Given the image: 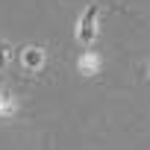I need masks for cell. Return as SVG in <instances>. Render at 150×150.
I'll return each instance as SVG.
<instances>
[{"instance_id":"3","label":"cell","mask_w":150,"mask_h":150,"mask_svg":"<svg viewBox=\"0 0 150 150\" xmlns=\"http://www.w3.org/2000/svg\"><path fill=\"white\" fill-rule=\"evenodd\" d=\"M80 71L86 74V77H94V74L100 71V56H97L94 50L83 53V56H80Z\"/></svg>"},{"instance_id":"4","label":"cell","mask_w":150,"mask_h":150,"mask_svg":"<svg viewBox=\"0 0 150 150\" xmlns=\"http://www.w3.org/2000/svg\"><path fill=\"white\" fill-rule=\"evenodd\" d=\"M15 112V100L9 94H0V115H12Z\"/></svg>"},{"instance_id":"2","label":"cell","mask_w":150,"mask_h":150,"mask_svg":"<svg viewBox=\"0 0 150 150\" xmlns=\"http://www.w3.org/2000/svg\"><path fill=\"white\" fill-rule=\"evenodd\" d=\"M21 65H24V71H41L44 68V47H35V44L24 47L21 50Z\"/></svg>"},{"instance_id":"5","label":"cell","mask_w":150,"mask_h":150,"mask_svg":"<svg viewBox=\"0 0 150 150\" xmlns=\"http://www.w3.org/2000/svg\"><path fill=\"white\" fill-rule=\"evenodd\" d=\"M9 56H12V47H9V41H3V38H0V71L6 68Z\"/></svg>"},{"instance_id":"1","label":"cell","mask_w":150,"mask_h":150,"mask_svg":"<svg viewBox=\"0 0 150 150\" xmlns=\"http://www.w3.org/2000/svg\"><path fill=\"white\" fill-rule=\"evenodd\" d=\"M97 12H100V6H97V3H91V6H86V12L80 15L77 38H80L83 44H91V41H94V35H97Z\"/></svg>"}]
</instances>
